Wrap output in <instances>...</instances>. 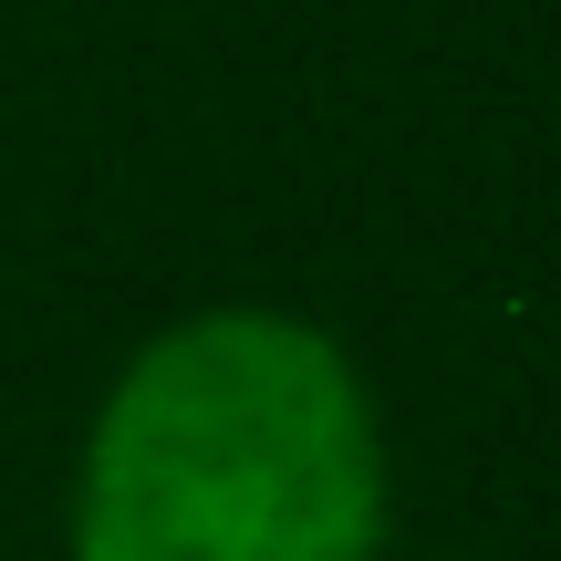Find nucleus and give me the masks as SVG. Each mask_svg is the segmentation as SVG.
I'll return each mask as SVG.
<instances>
[{"label":"nucleus","instance_id":"obj_1","mask_svg":"<svg viewBox=\"0 0 561 561\" xmlns=\"http://www.w3.org/2000/svg\"><path fill=\"white\" fill-rule=\"evenodd\" d=\"M385 426L322 322L187 312L115 375L73 561H375Z\"/></svg>","mask_w":561,"mask_h":561}]
</instances>
